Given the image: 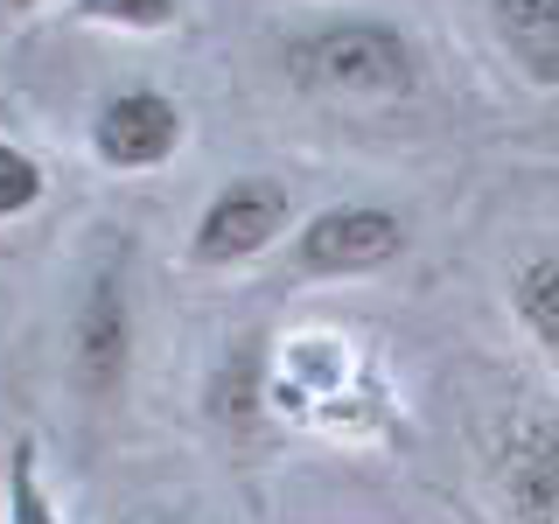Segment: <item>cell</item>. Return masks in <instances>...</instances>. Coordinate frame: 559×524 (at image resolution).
I'll return each instance as SVG.
<instances>
[{"instance_id": "obj_1", "label": "cell", "mask_w": 559, "mask_h": 524, "mask_svg": "<svg viewBox=\"0 0 559 524\" xmlns=\"http://www.w3.org/2000/svg\"><path fill=\"white\" fill-rule=\"evenodd\" d=\"M280 70L301 98L322 105H406L427 84L413 28L378 8H336L294 22L280 35Z\"/></svg>"}, {"instance_id": "obj_2", "label": "cell", "mask_w": 559, "mask_h": 524, "mask_svg": "<svg viewBox=\"0 0 559 524\" xmlns=\"http://www.w3.org/2000/svg\"><path fill=\"white\" fill-rule=\"evenodd\" d=\"M133 343H140V314H133V279H127V252H105L78 287L70 308V384L84 406H112L133 378Z\"/></svg>"}, {"instance_id": "obj_3", "label": "cell", "mask_w": 559, "mask_h": 524, "mask_svg": "<svg viewBox=\"0 0 559 524\" xmlns=\"http://www.w3.org/2000/svg\"><path fill=\"white\" fill-rule=\"evenodd\" d=\"M294 217V196L280 175H231L203 210H197V231H189V266L203 273H231L245 259L273 252L280 231Z\"/></svg>"}, {"instance_id": "obj_4", "label": "cell", "mask_w": 559, "mask_h": 524, "mask_svg": "<svg viewBox=\"0 0 559 524\" xmlns=\"http://www.w3.org/2000/svg\"><path fill=\"white\" fill-rule=\"evenodd\" d=\"M399 252H406V217L392 203H364V196L314 210L294 238V266L308 279H364L384 273Z\"/></svg>"}, {"instance_id": "obj_5", "label": "cell", "mask_w": 559, "mask_h": 524, "mask_svg": "<svg viewBox=\"0 0 559 524\" xmlns=\"http://www.w3.org/2000/svg\"><path fill=\"white\" fill-rule=\"evenodd\" d=\"M497 503L511 524H559V406H511L489 448Z\"/></svg>"}, {"instance_id": "obj_6", "label": "cell", "mask_w": 559, "mask_h": 524, "mask_svg": "<svg viewBox=\"0 0 559 524\" xmlns=\"http://www.w3.org/2000/svg\"><path fill=\"white\" fill-rule=\"evenodd\" d=\"M182 105H175L162 84H119V92L98 98L92 112V154L112 175H147L182 154Z\"/></svg>"}, {"instance_id": "obj_7", "label": "cell", "mask_w": 559, "mask_h": 524, "mask_svg": "<svg viewBox=\"0 0 559 524\" xmlns=\"http://www.w3.org/2000/svg\"><path fill=\"white\" fill-rule=\"evenodd\" d=\"M273 349L259 329H245V336H231L217 349V364H210V378H203V419L224 433V441H238V448H252L259 433H266V413H273Z\"/></svg>"}, {"instance_id": "obj_8", "label": "cell", "mask_w": 559, "mask_h": 524, "mask_svg": "<svg viewBox=\"0 0 559 524\" xmlns=\"http://www.w3.org/2000/svg\"><path fill=\"white\" fill-rule=\"evenodd\" d=\"M483 22L524 84L559 92V0H483Z\"/></svg>"}, {"instance_id": "obj_9", "label": "cell", "mask_w": 559, "mask_h": 524, "mask_svg": "<svg viewBox=\"0 0 559 524\" xmlns=\"http://www.w3.org/2000/svg\"><path fill=\"white\" fill-rule=\"evenodd\" d=\"M511 314L546 357H559V245L546 252H524L511 273Z\"/></svg>"}, {"instance_id": "obj_10", "label": "cell", "mask_w": 559, "mask_h": 524, "mask_svg": "<svg viewBox=\"0 0 559 524\" xmlns=\"http://www.w3.org/2000/svg\"><path fill=\"white\" fill-rule=\"evenodd\" d=\"M0 524H63L28 433H14V448H8V517H0Z\"/></svg>"}, {"instance_id": "obj_11", "label": "cell", "mask_w": 559, "mask_h": 524, "mask_svg": "<svg viewBox=\"0 0 559 524\" xmlns=\"http://www.w3.org/2000/svg\"><path fill=\"white\" fill-rule=\"evenodd\" d=\"M78 22H98V28H133V35H162L182 22V0H70Z\"/></svg>"}, {"instance_id": "obj_12", "label": "cell", "mask_w": 559, "mask_h": 524, "mask_svg": "<svg viewBox=\"0 0 559 524\" xmlns=\"http://www.w3.org/2000/svg\"><path fill=\"white\" fill-rule=\"evenodd\" d=\"M43 196H49L43 162H35L28 147H14V140H0V224H8V217H28Z\"/></svg>"}, {"instance_id": "obj_13", "label": "cell", "mask_w": 559, "mask_h": 524, "mask_svg": "<svg viewBox=\"0 0 559 524\" xmlns=\"http://www.w3.org/2000/svg\"><path fill=\"white\" fill-rule=\"evenodd\" d=\"M133 524H182L175 511H147V517H133Z\"/></svg>"}, {"instance_id": "obj_14", "label": "cell", "mask_w": 559, "mask_h": 524, "mask_svg": "<svg viewBox=\"0 0 559 524\" xmlns=\"http://www.w3.org/2000/svg\"><path fill=\"white\" fill-rule=\"evenodd\" d=\"M0 8H14V14H28V8H35V0H0Z\"/></svg>"}]
</instances>
